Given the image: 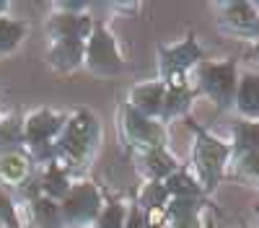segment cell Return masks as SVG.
Masks as SVG:
<instances>
[{"label":"cell","mask_w":259,"mask_h":228,"mask_svg":"<svg viewBox=\"0 0 259 228\" xmlns=\"http://www.w3.org/2000/svg\"><path fill=\"white\" fill-rule=\"evenodd\" d=\"M236 138H239V148L244 151L259 148V124H244V127L236 130Z\"/></svg>","instance_id":"obj_14"},{"label":"cell","mask_w":259,"mask_h":228,"mask_svg":"<svg viewBox=\"0 0 259 228\" xmlns=\"http://www.w3.org/2000/svg\"><path fill=\"white\" fill-rule=\"evenodd\" d=\"M143 225H145V223H143V215L135 210L133 215H130V225H127V228H143Z\"/></svg>","instance_id":"obj_25"},{"label":"cell","mask_w":259,"mask_h":228,"mask_svg":"<svg viewBox=\"0 0 259 228\" xmlns=\"http://www.w3.org/2000/svg\"><path fill=\"white\" fill-rule=\"evenodd\" d=\"M161 101H163V91L161 86H145V88H138L135 91V104L145 112H156L161 109Z\"/></svg>","instance_id":"obj_9"},{"label":"cell","mask_w":259,"mask_h":228,"mask_svg":"<svg viewBox=\"0 0 259 228\" xmlns=\"http://www.w3.org/2000/svg\"><path fill=\"white\" fill-rule=\"evenodd\" d=\"M0 218H3L8 225H13L16 223V218H13V210H11V205H8V200L0 195Z\"/></svg>","instance_id":"obj_24"},{"label":"cell","mask_w":259,"mask_h":228,"mask_svg":"<svg viewBox=\"0 0 259 228\" xmlns=\"http://www.w3.org/2000/svg\"><path fill=\"white\" fill-rule=\"evenodd\" d=\"M246 166L251 171H259V156H251V158H246Z\"/></svg>","instance_id":"obj_27"},{"label":"cell","mask_w":259,"mask_h":228,"mask_svg":"<svg viewBox=\"0 0 259 228\" xmlns=\"http://www.w3.org/2000/svg\"><path fill=\"white\" fill-rule=\"evenodd\" d=\"M57 130V119L50 114H39L29 122V138L31 140H45L47 135H52Z\"/></svg>","instance_id":"obj_11"},{"label":"cell","mask_w":259,"mask_h":228,"mask_svg":"<svg viewBox=\"0 0 259 228\" xmlns=\"http://www.w3.org/2000/svg\"><path fill=\"white\" fill-rule=\"evenodd\" d=\"M52 60L57 62V65H75V62L80 60V44L75 39H65L62 44L52 52Z\"/></svg>","instance_id":"obj_10"},{"label":"cell","mask_w":259,"mask_h":228,"mask_svg":"<svg viewBox=\"0 0 259 228\" xmlns=\"http://www.w3.org/2000/svg\"><path fill=\"white\" fill-rule=\"evenodd\" d=\"M177 228H194V218H182V220H177Z\"/></svg>","instance_id":"obj_26"},{"label":"cell","mask_w":259,"mask_h":228,"mask_svg":"<svg viewBox=\"0 0 259 228\" xmlns=\"http://www.w3.org/2000/svg\"><path fill=\"white\" fill-rule=\"evenodd\" d=\"M150 223H161V213L153 210V215H150Z\"/></svg>","instance_id":"obj_28"},{"label":"cell","mask_w":259,"mask_h":228,"mask_svg":"<svg viewBox=\"0 0 259 228\" xmlns=\"http://www.w3.org/2000/svg\"><path fill=\"white\" fill-rule=\"evenodd\" d=\"M168 190H171V192H177V195H194V184H192L189 176L177 174V176H171V179H168Z\"/></svg>","instance_id":"obj_17"},{"label":"cell","mask_w":259,"mask_h":228,"mask_svg":"<svg viewBox=\"0 0 259 228\" xmlns=\"http://www.w3.org/2000/svg\"><path fill=\"white\" fill-rule=\"evenodd\" d=\"M205 86L221 104H226L231 99V94H233V68L231 65L207 68L205 70Z\"/></svg>","instance_id":"obj_3"},{"label":"cell","mask_w":259,"mask_h":228,"mask_svg":"<svg viewBox=\"0 0 259 228\" xmlns=\"http://www.w3.org/2000/svg\"><path fill=\"white\" fill-rule=\"evenodd\" d=\"M187 104V91L184 88H177V91H171L168 94V99H166V109L168 112H177V109H182Z\"/></svg>","instance_id":"obj_22"},{"label":"cell","mask_w":259,"mask_h":228,"mask_svg":"<svg viewBox=\"0 0 259 228\" xmlns=\"http://www.w3.org/2000/svg\"><path fill=\"white\" fill-rule=\"evenodd\" d=\"M101 228H122V210L117 205H112L101 218Z\"/></svg>","instance_id":"obj_20"},{"label":"cell","mask_w":259,"mask_h":228,"mask_svg":"<svg viewBox=\"0 0 259 228\" xmlns=\"http://www.w3.org/2000/svg\"><path fill=\"white\" fill-rule=\"evenodd\" d=\"M256 55H259V47H256Z\"/></svg>","instance_id":"obj_29"},{"label":"cell","mask_w":259,"mask_h":228,"mask_svg":"<svg viewBox=\"0 0 259 228\" xmlns=\"http://www.w3.org/2000/svg\"><path fill=\"white\" fill-rule=\"evenodd\" d=\"M223 158H226V148L221 143H215L210 138L200 140V145H197V163H200V171H202L207 184H215V179H218V174H221Z\"/></svg>","instance_id":"obj_1"},{"label":"cell","mask_w":259,"mask_h":228,"mask_svg":"<svg viewBox=\"0 0 259 228\" xmlns=\"http://www.w3.org/2000/svg\"><path fill=\"white\" fill-rule=\"evenodd\" d=\"M99 210V197L94 187H78L65 202V215L70 220H89Z\"/></svg>","instance_id":"obj_2"},{"label":"cell","mask_w":259,"mask_h":228,"mask_svg":"<svg viewBox=\"0 0 259 228\" xmlns=\"http://www.w3.org/2000/svg\"><path fill=\"white\" fill-rule=\"evenodd\" d=\"M45 187H47L50 195H60V192H65V176H62L60 171H50Z\"/></svg>","instance_id":"obj_21"},{"label":"cell","mask_w":259,"mask_h":228,"mask_svg":"<svg viewBox=\"0 0 259 228\" xmlns=\"http://www.w3.org/2000/svg\"><path fill=\"white\" fill-rule=\"evenodd\" d=\"M228 21L239 31H256V16L246 3H236L228 8Z\"/></svg>","instance_id":"obj_8"},{"label":"cell","mask_w":259,"mask_h":228,"mask_svg":"<svg viewBox=\"0 0 259 228\" xmlns=\"http://www.w3.org/2000/svg\"><path fill=\"white\" fill-rule=\"evenodd\" d=\"M127 127H130V135H133L135 140H140V143H145V145H156L158 138H161L153 124L145 122V119H143L140 114H135V112L127 114Z\"/></svg>","instance_id":"obj_6"},{"label":"cell","mask_w":259,"mask_h":228,"mask_svg":"<svg viewBox=\"0 0 259 228\" xmlns=\"http://www.w3.org/2000/svg\"><path fill=\"white\" fill-rule=\"evenodd\" d=\"M163 200H166V190H163V187H158V184H153V187L145 192V202H148V205H161Z\"/></svg>","instance_id":"obj_23"},{"label":"cell","mask_w":259,"mask_h":228,"mask_svg":"<svg viewBox=\"0 0 259 228\" xmlns=\"http://www.w3.org/2000/svg\"><path fill=\"white\" fill-rule=\"evenodd\" d=\"M36 218L41 220V225L45 228H57V207L47 200L36 202Z\"/></svg>","instance_id":"obj_15"},{"label":"cell","mask_w":259,"mask_h":228,"mask_svg":"<svg viewBox=\"0 0 259 228\" xmlns=\"http://www.w3.org/2000/svg\"><path fill=\"white\" fill-rule=\"evenodd\" d=\"M55 29L60 34H65V39H75L83 31H89V21H85V18H60L55 24Z\"/></svg>","instance_id":"obj_12"},{"label":"cell","mask_w":259,"mask_h":228,"mask_svg":"<svg viewBox=\"0 0 259 228\" xmlns=\"http://www.w3.org/2000/svg\"><path fill=\"white\" fill-rule=\"evenodd\" d=\"M148 166H150V171H153L156 176H163V174L171 171V161L163 153H153V156L148 158Z\"/></svg>","instance_id":"obj_18"},{"label":"cell","mask_w":259,"mask_h":228,"mask_svg":"<svg viewBox=\"0 0 259 228\" xmlns=\"http://www.w3.org/2000/svg\"><path fill=\"white\" fill-rule=\"evenodd\" d=\"M94 135V122L89 114H80L70 122V130L65 135V151H70L73 156H80L85 151V145H89Z\"/></svg>","instance_id":"obj_4"},{"label":"cell","mask_w":259,"mask_h":228,"mask_svg":"<svg viewBox=\"0 0 259 228\" xmlns=\"http://www.w3.org/2000/svg\"><path fill=\"white\" fill-rule=\"evenodd\" d=\"M239 107H241L246 114H259V78L249 75V78L241 83Z\"/></svg>","instance_id":"obj_7"},{"label":"cell","mask_w":259,"mask_h":228,"mask_svg":"<svg viewBox=\"0 0 259 228\" xmlns=\"http://www.w3.org/2000/svg\"><path fill=\"white\" fill-rule=\"evenodd\" d=\"M89 55H91V62H94L96 68H106V70L117 68V62H119V60H117V52H114V44H112V39L106 36L104 31H99V34L94 36Z\"/></svg>","instance_id":"obj_5"},{"label":"cell","mask_w":259,"mask_h":228,"mask_svg":"<svg viewBox=\"0 0 259 228\" xmlns=\"http://www.w3.org/2000/svg\"><path fill=\"white\" fill-rule=\"evenodd\" d=\"M24 171H26V166H24V161H21V158H6L3 161V174L6 176H11V179H21V176H24Z\"/></svg>","instance_id":"obj_19"},{"label":"cell","mask_w":259,"mask_h":228,"mask_svg":"<svg viewBox=\"0 0 259 228\" xmlns=\"http://www.w3.org/2000/svg\"><path fill=\"white\" fill-rule=\"evenodd\" d=\"M18 36H21V29L16 24H8V21L0 24V47H13Z\"/></svg>","instance_id":"obj_16"},{"label":"cell","mask_w":259,"mask_h":228,"mask_svg":"<svg viewBox=\"0 0 259 228\" xmlns=\"http://www.w3.org/2000/svg\"><path fill=\"white\" fill-rule=\"evenodd\" d=\"M197 57H200L197 47H194L192 41H187L184 47H179V50H174L168 55V68H184V65H189V62L197 60Z\"/></svg>","instance_id":"obj_13"}]
</instances>
